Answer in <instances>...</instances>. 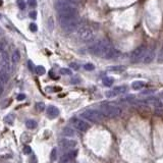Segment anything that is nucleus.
Segmentation results:
<instances>
[{
    "label": "nucleus",
    "instance_id": "1",
    "mask_svg": "<svg viewBox=\"0 0 163 163\" xmlns=\"http://www.w3.org/2000/svg\"><path fill=\"white\" fill-rule=\"evenodd\" d=\"M89 51L92 54L105 58V59H112L118 53L117 50L113 47L112 44L107 39L95 42L94 44H92L89 47Z\"/></svg>",
    "mask_w": 163,
    "mask_h": 163
},
{
    "label": "nucleus",
    "instance_id": "2",
    "mask_svg": "<svg viewBox=\"0 0 163 163\" xmlns=\"http://www.w3.org/2000/svg\"><path fill=\"white\" fill-rule=\"evenodd\" d=\"M55 8L60 16H76L78 11L76 5L67 0H58L55 3Z\"/></svg>",
    "mask_w": 163,
    "mask_h": 163
},
{
    "label": "nucleus",
    "instance_id": "3",
    "mask_svg": "<svg viewBox=\"0 0 163 163\" xmlns=\"http://www.w3.org/2000/svg\"><path fill=\"white\" fill-rule=\"evenodd\" d=\"M59 24L64 32L73 33L80 25V20L76 16H60L58 17Z\"/></svg>",
    "mask_w": 163,
    "mask_h": 163
},
{
    "label": "nucleus",
    "instance_id": "4",
    "mask_svg": "<svg viewBox=\"0 0 163 163\" xmlns=\"http://www.w3.org/2000/svg\"><path fill=\"white\" fill-rule=\"evenodd\" d=\"M76 36L82 41L89 42L95 38V31L89 25H81L76 30Z\"/></svg>",
    "mask_w": 163,
    "mask_h": 163
},
{
    "label": "nucleus",
    "instance_id": "5",
    "mask_svg": "<svg viewBox=\"0 0 163 163\" xmlns=\"http://www.w3.org/2000/svg\"><path fill=\"white\" fill-rule=\"evenodd\" d=\"M81 116L84 119L88 120L90 122H100L103 118V114L100 110H96V109H87V110H84L81 113Z\"/></svg>",
    "mask_w": 163,
    "mask_h": 163
},
{
    "label": "nucleus",
    "instance_id": "6",
    "mask_svg": "<svg viewBox=\"0 0 163 163\" xmlns=\"http://www.w3.org/2000/svg\"><path fill=\"white\" fill-rule=\"evenodd\" d=\"M105 117H110V118H113V117H117L119 116L120 114L122 113V110L120 107H117V106H113V105H104L101 107V110Z\"/></svg>",
    "mask_w": 163,
    "mask_h": 163
},
{
    "label": "nucleus",
    "instance_id": "7",
    "mask_svg": "<svg viewBox=\"0 0 163 163\" xmlns=\"http://www.w3.org/2000/svg\"><path fill=\"white\" fill-rule=\"evenodd\" d=\"M147 52V46L146 45H141L139 47H137L130 54V61L136 63L139 62L141 59H143Z\"/></svg>",
    "mask_w": 163,
    "mask_h": 163
},
{
    "label": "nucleus",
    "instance_id": "8",
    "mask_svg": "<svg viewBox=\"0 0 163 163\" xmlns=\"http://www.w3.org/2000/svg\"><path fill=\"white\" fill-rule=\"evenodd\" d=\"M71 123L73 125L74 129H76L78 130H80V132H87L88 130H89L90 127V124L88 123L87 122H85V120L81 119V118H78V117H73L71 119Z\"/></svg>",
    "mask_w": 163,
    "mask_h": 163
},
{
    "label": "nucleus",
    "instance_id": "9",
    "mask_svg": "<svg viewBox=\"0 0 163 163\" xmlns=\"http://www.w3.org/2000/svg\"><path fill=\"white\" fill-rule=\"evenodd\" d=\"M127 92V86H118V87L114 88V89L108 91V92L105 94V96L107 98H113L116 96H119V95H122L124 93Z\"/></svg>",
    "mask_w": 163,
    "mask_h": 163
},
{
    "label": "nucleus",
    "instance_id": "10",
    "mask_svg": "<svg viewBox=\"0 0 163 163\" xmlns=\"http://www.w3.org/2000/svg\"><path fill=\"white\" fill-rule=\"evenodd\" d=\"M0 65H1V71L9 73L10 71V62H9V57L7 52L2 51L1 58H0Z\"/></svg>",
    "mask_w": 163,
    "mask_h": 163
},
{
    "label": "nucleus",
    "instance_id": "11",
    "mask_svg": "<svg viewBox=\"0 0 163 163\" xmlns=\"http://www.w3.org/2000/svg\"><path fill=\"white\" fill-rule=\"evenodd\" d=\"M78 145V142L71 139H61L59 141V146L64 149H73Z\"/></svg>",
    "mask_w": 163,
    "mask_h": 163
},
{
    "label": "nucleus",
    "instance_id": "12",
    "mask_svg": "<svg viewBox=\"0 0 163 163\" xmlns=\"http://www.w3.org/2000/svg\"><path fill=\"white\" fill-rule=\"evenodd\" d=\"M76 155H78V151L76 150L69 151V152L66 153V154L62 155V157H60L59 163H68L69 161L74 159V158L76 157Z\"/></svg>",
    "mask_w": 163,
    "mask_h": 163
},
{
    "label": "nucleus",
    "instance_id": "13",
    "mask_svg": "<svg viewBox=\"0 0 163 163\" xmlns=\"http://www.w3.org/2000/svg\"><path fill=\"white\" fill-rule=\"evenodd\" d=\"M154 58H155V49H154V47H152V48L149 49V50H147L145 56H144V58H143V62L146 64L151 63V62L154 60Z\"/></svg>",
    "mask_w": 163,
    "mask_h": 163
},
{
    "label": "nucleus",
    "instance_id": "14",
    "mask_svg": "<svg viewBox=\"0 0 163 163\" xmlns=\"http://www.w3.org/2000/svg\"><path fill=\"white\" fill-rule=\"evenodd\" d=\"M47 114H48L49 117L55 118V117H57L58 114H59V109L53 105H50L47 108Z\"/></svg>",
    "mask_w": 163,
    "mask_h": 163
},
{
    "label": "nucleus",
    "instance_id": "15",
    "mask_svg": "<svg viewBox=\"0 0 163 163\" xmlns=\"http://www.w3.org/2000/svg\"><path fill=\"white\" fill-rule=\"evenodd\" d=\"M145 82H143V81H135V82H132V90H135V91H139V90H141V89H143L144 87H145Z\"/></svg>",
    "mask_w": 163,
    "mask_h": 163
},
{
    "label": "nucleus",
    "instance_id": "16",
    "mask_svg": "<svg viewBox=\"0 0 163 163\" xmlns=\"http://www.w3.org/2000/svg\"><path fill=\"white\" fill-rule=\"evenodd\" d=\"M8 80H9L8 73L3 71H0V83L4 86V85H6V84L8 83Z\"/></svg>",
    "mask_w": 163,
    "mask_h": 163
},
{
    "label": "nucleus",
    "instance_id": "17",
    "mask_svg": "<svg viewBox=\"0 0 163 163\" xmlns=\"http://www.w3.org/2000/svg\"><path fill=\"white\" fill-rule=\"evenodd\" d=\"M20 59V53L18 50H15L12 53V56H11V61H12L13 64H16Z\"/></svg>",
    "mask_w": 163,
    "mask_h": 163
},
{
    "label": "nucleus",
    "instance_id": "18",
    "mask_svg": "<svg viewBox=\"0 0 163 163\" xmlns=\"http://www.w3.org/2000/svg\"><path fill=\"white\" fill-rule=\"evenodd\" d=\"M109 71H114V73H122L125 71V67L122 65H116V66H110L108 68Z\"/></svg>",
    "mask_w": 163,
    "mask_h": 163
},
{
    "label": "nucleus",
    "instance_id": "19",
    "mask_svg": "<svg viewBox=\"0 0 163 163\" xmlns=\"http://www.w3.org/2000/svg\"><path fill=\"white\" fill-rule=\"evenodd\" d=\"M102 83L105 87H111L112 84L114 83V79L113 78H110V76H106L102 80Z\"/></svg>",
    "mask_w": 163,
    "mask_h": 163
},
{
    "label": "nucleus",
    "instance_id": "20",
    "mask_svg": "<svg viewBox=\"0 0 163 163\" xmlns=\"http://www.w3.org/2000/svg\"><path fill=\"white\" fill-rule=\"evenodd\" d=\"M62 134L66 137H73L74 136V130L73 129L68 127H65L63 130H62Z\"/></svg>",
    "mask_w": 163,
    "mask_h": 163
},
{
    "label": "nucleus",
    "instance_id": "21",
    "mask_svg": "<svg viewBox=\"0 0 163 163\" xmlns=\"http://www.w3.org/2000/svg\"><path fill=\"white\" fill-rule=\"evenodd\" d=\"M25 127L29 130H34L37 127V122L33 119H28L27 122H25Z\"/></svg>",
    "mask_w": 163,
    "mask_h": 163
},
{
    "label": "nucleus",
    "instance_id": "22",
    "mask_svg": "<svg viewBox=\"0 0 163 163\" xmlns=\"http://www.w3.org/2000/svg\"><path fill=\"white\" fill-rule=\"evenodd\" d=\"M4 122L7 123V124H13V122H15V115L13 114H8V115H6L5 117H4Z\"/></svg>",
    "mask_w": 163,
    "mask_h": 163
},
{
    "label": "nucleus",
    "instance_id": "23",
    "mask_svg": "<svg viewBox=\"0 0 163 163\" xmlns=\"http://www.w3.org/2000/svg\"><path fill=\"white\" fill-rule=\"evenodd\" d=\"M35 71H36V73L39 74V76H43L44 73H46V69L44 66H42V65H38V66L35 68Z\"/></svg>",
    "mask_w": 163,
    "mask_h": 163
},
{
    "label": "nucleus",
    "instance_id": "24",
    "mask_svg": "<svg viewBox=\"0 0 163 163\" xmlns=\"http://www.w3.org/2000/svg\"><path fill=\"white\" fill-rule=\"evenodd\" d=\"M56 159H57V150H56V148H53L50 153V160H51V162H54Z\"/></svg>",
    "mask_w": 163,
    "mask_h": 163
},
{
    "label": "nucleus",
    "instance_id": "25",
    "mask_svg": "<svg viewBox=\"0 0 163 163\" xmlns=\"http://www.w3.org/2000/svg\"><path fill=\"white\" fill-rule=\"evenodd\" d=\"M36 109L38 111H40V112L45 110V104H44V102H37L36 103Z\"/></svg>",
    "mask_w": 163,
    "mask_h": 163
},
{
    "label": "nucleus",
    "instance_id": "26",
    "mask_svg": "<svg viewBox=\"0 0 163 163\" xmlns=\"http://www.w3.org/2000/svg\"><path fill=\"white\" fill-rule=\"evenodd\" d=\"M16 4H17L18 8H20V10H25V0H17V1H16Z\"/></svg>",
    "mask_w": 163,
    "mask_h": 163
},
{
    "label": "nucleus",
    "instance_id": "27",
    "mask_svg": "<svg viewBox=\"0 0 163 163\" xmlns=\"http://www.w3.org/2000/svg\"><path fill=\"white\" fill-rule=\"evenodd\" d=\"M60 74H62V76H71V71L69 68H61L59 71Z\"/></svg>",
    "mask_w": 163,
    "mask_h": 163
},
{
    "label": "nucleus",
    "instance_id": "28",
    "mask_svg": "<svg viewBox=\"0 0 163 163\" xmlns=\"http://www.w3.org/2000/svg\"><path fill=\"white\" fill-rule=\"evenodd\" d=\"M157 61L160 62V63H162V62H163V46H162L161 49H160V51H159V54H158Z\"/></svg>",
    "mask_w": 163,
    "mask_h": 163
},
{
    "label": "nucleus",
    "instance_id": "29",
    "mask_svg": "<svg viewBox=\"0 0 163 163\" xmlns=\"http://www.w3.org/2000/svg\"><path fill=\"white\" fill-rule=\"evenodd\" d=\"M84 68L86 69V71H94L95 69V66L93 65L92 63H87V64H85L84 65Z\"/></svg>",
    "mask_w": 163,
    "mask_h": 163
},
{
    "label": "nucleus",
    "instance_id": "30",
    "mask_svg": "<svg viewBox=\"0 0 163 163\" xmlns=\"http://www.w3.org/2000/svg\"><path fill=\"white\" fill-rule=\"evenodd\" d=\"M23 152H24V154H25V155L31 154V153H32L31 147H30V146H25L24 147V150H23Z\"/></svg>",
    "mask_w": 163,
    "mask_h": 163
},
{
    "label": "nucleus",
    "instance_id": "31",
    "mask_svg": "<svg viewBox=\"0 0 163 163\" xmlns=\"http://www.w3.org/2000/svg\"><path fill=\"white\" fill-rule=\"evenodd\" d=\"M71 83L73 84V85H76V84H80V83H81V79L79 78V76H73V78L71 80Z\"/></svg>",
    "mask_w": 163,
    "mask_h": 163
},
{
    "label": "nucleus",
    "instance_id": "32",
    "mask_svg": "<svg viewBox=\"0 0 163 163\" xmlns=\"http://www.w3.org/2000/svg\"><path fill=\"white\" fill-rule=\"evenodd\" d=\"M28 4H29L30 7H36L37 0H28Z\"/></svg>",
    "mask_w": 163,
    "mask_h": 163
},
{
    "label": "nucleus",
    "instance_id": "33",
    "mask_svg": "<svg viewBox=\"0 0 163 163\" xmlns=\"http://www.w3.org/2000/svg\"><path fill=\"white\" fill-rule=\"evenodd\" d=\"M30 30H31L32 32H37V31H38V27H37L36 24L32 23V24L30 25Z\"/></svg>",
    "mask_w": 163,
    "mask_h": 163
},
{
    "label": "nucleus",
    "instance_id": "34",
    "mask_svg": "<svg viewBox=\"0 0 163 163\" xmlns=\"http://www.w3.org/2000/svg\"><path fill=\"white\" fill-rule=\"evenodd\" d=\"M69 67H71V68L74 69V71H78V69L80 68V65H79L78 63H74V62H73V63L69 64Z\"/></svg>",
    "mask_w": 163,
    "mask_h": 163
},
{
    "label": "nucleus",
    "instance_id": "35",
    "mask_svg": "<svg viewBox=\"0 0 163 163\" xmlns=\"http://www.w3.org/2000/svg\"><path fill=\"white\" fill-rule=\"evenodd\" d=\"M29 15H30V17L33 18V20H36V17H37V12H36V11H31Z\"/></svg>",
    "mask_w": 163,
    "mask_h": 163
},
{
    "label": "nucleus",
    "instance_id": "36",
    "mask_svg": "<svg viewBox=\"0 0 163 163\" xmlns=\"http://www.w3.org/2000/svg\"><path fill=\"white\" fill-rule=\"evenodd\" d=\"M25 94H20L17 96V100H20V101H22V100H25Z\"/></svg>",
    "mask_w": 163,
    "mask_h": 163
},
{
    "label": "nucleus",
    "instance_id": "37",
    "mask_svg": "<svg viewBox=\"0 0 163 163\" xmlns=\"http://www.w3.org/2000/svg\"><path fill=\"white\" fill-rule=\"evenodd\" d=\"M3 92H4L3 85H2V84L0 83V96H2V94H3Z\"/></svg>",
    "mask_w": 163,
    "mask_h": 163
},
{
    "label": "nucleus",
    "instance_id": "38",
    "mask_svg": "<svg viewBox=\"0 0 163 163\" xmlns=\"http://www.w3.org/2000/svg\"><path fill=\"white\" fill-rule=\"evenodd\" d=\"M28 63H29V68H30V71H33V69H34V64L32 63L31 60H30V61L28 62Z\"/></svg>",
    "mask_w": 163,
    "mask_h": 163
},
{
    "label": "nucleus",
    "instance_id": "39",
    "mask_svg": "<svg viewBox=\"0 0 163 163\" xmlns=\"http://www.w3.org/2000/svg\"><path fill=\"white\" fill-rule=\"evenodd\" d=\"M67 1L71 2V3H76V2H79L80 0H67Z\"/></svg>",
    "mask_w": 163,
    "mask_h": 163
},
{
    "label": "nucleus",
    "instance_id": "40",
    "mask_svg": "<svg viewBox=\"0 0 163 163\" xmlns=\"http://www.w3.org/2000/svg\"><path fill=\"white\" fill-rule=\"evenodd\" d=\"M0 18H1V15H0Z\"/></svg>",
    "mask_w": 163,
    "mask_h": 163
},
{
    "label": "nucleus",
    "instance_id": "41",
    "mask_svg": "<svg viewBox=\"0 0 163 163\" xmlns=\"http://www.w3.org/2000/svg\"><path fill=\"white\" fill-rule=\"evenodd\" d=\"M0 58H1V56H0Z\"/></svg>",
    "mask_w": 163,
    "mask_h": 163
}]
</instances>
